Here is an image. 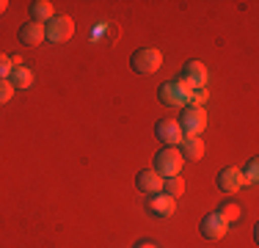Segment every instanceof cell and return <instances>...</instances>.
<instances>
[{"mask_svg": "<svg viewBox=\"0 0 259 248\" xmlns=\"http://www.w3.org/2000/svg\"><path fill=\"white\" fill-rule=\"evenodd\" d=\"M157 97H160V102H163L165 108H188V102H190V89L182 83L180 77H177V80H168V83L160 86Z\"/></svg>", "mask_w": 259, "mask_h": 248, "instance_id": "cell-3", "label": "cell"}, {"mask_svg": "<svg viewBox=\"0 0 259 248\" xmlns=\"http://www.w3.org/2000/svg\"><path fill=\"white\" fill-rule=\"evenodd\" d=\"M207 127V113L204 108H185L182 116H180V130L185 138H201V133H204Z\"/></svg>", "mask_w": 259, "mask_h": 248, "instance_id": "cell-4", "label": "cell"}, {"mask_svg": "<svg viewBox=\"0 0 259 248\" xmlns=\"http://www.w3.org/2000/svg\"><path fill=\"white\" fill-rule=\"evenodd\" d=\"M215 213H218L226 223H232V221H237V218H240V207H237V201H221V207L215 210Z\"/></svg>", "mask_w": 259, "mask_h": 248, "instance_id": "cell-17", "label": "cell"}, {"mask_svg": "<svg viewBox=\"0 0 259 248\" xmlns=\"http://www.w3.org/2000/svg\"><path fill=\"white\" fill-rule=\"evenodd\" d=\"M149 210L155 215H160V218H168L177 210V198H171L165 193H155V196H149Z\"/></svg>", "mask_w": 259, "mask_h": 248, "instance_id": "cell-11", "label": "cell"}, {"mask_svg": "<svg viewBox=\"0 0 259 248\" xmlns=\"http://www.w3.org/2000/svg\"><path fill=\"white\" fill-rule=\"evenodd\" d=\"M160 66H163V53H160L157 47H141L133 53V58H130V69L135 74H152L157 72Z\"/></svg>", "mask_w": 259, "mask_h": 248, "instance_id": "cell-2", "label": "cell"}, {"mask_svg": "<svg viewBox=\"0 0 259 248\" xmlns=\"http://www.w3.org/2000/svg\"><path fill=\"white\" fill-rule=\"evenodd\" d=\"M207 89H196V91H190V108H204V102H207Z\"/></svg>", "mask_w": 259, "mask_h": 248, "instance_id": "cell-19", "label": "cell"}, {"mask_svg": "<svg viewBox=\"0 0 259 248\" xmlns=\"http://www.w3.org/2000/svg\"><path fill=\"white\" fill-rule=\"evenodd\" d=\"M9 80H11V86H14V91H17V89H30V86H33V72H30L25 64H22V66H14V69H11V74H9Z\"/></svg>", "mask_w": 259, "mask_h": 248, "instance_id": "cell-15", "label": "cell"}, {"mask_svg": "<svg viewBox=\"0 0 259 248\" xmlns=\"http://www.w3.org/2000/svg\"><path fill=\"white\" fill-rule=\"evenodd\" d=\"M207 66L201 64V61H188V64L182 66V83L188 86L190 91H196V89H207Z\"/></svg>", "mask_w": 259, "mask_h": 248, "instance_id": "cell-6", "label": "cell"}, {"mask_svg": "<svg viewBox=\"0 0 259 248\" xmlns=\"http://www.w3.org/2000/svg\"><path fill=\"white\" fill-rule=\"evenodd\" d=\"M155 133H157V138L163 141L165 146H180V141L185 138L182 130H180V121H177V119H163V121H157Z\"/></svg>", "mask_w": 259, "mask_h": 248, "instance_id": "cell-7", "label": "cell"}, {"mask_svg": "<svg viewBox=\"0 0 259 248\" xmlns=\"http://www.w3.org/2000/svg\"><path fill=\"white\" fill-rule=\"evenodd\" d=\"M256 177H259V163H256V157H254L248 166H245L243 179H245V185H254V182H256Z\"/></svg>", "mask_w": 259, "mask_h": 248, "instance_id": "cell-18", "label": "cell"}, {"mask_svg": "<svg viewBox=\"0 0 259 248\" xmlns=\"http://www.w3.org/2000/svg\"><path fill=\"white\" fill-rule=\"evenodd\" d=\"M30 17H33V22L47 25L55 17L53 3H50V0H36V3H30Z\"/></svg>", "mask_w": 259, "mask_h": 248, "instance_id": "cell-14", "label": "cell"}, {"mask_svg": "<svg viewBox=\"0 0 259 248\" xmlns=\"http://www.w3.org/2000/svg\"><path fill=\"white\" fill-rule=\"evenodd\" d=\"M199 229H201V234H204L207 240H221L226 232H229V223L221 218L218 213H209V215L201 218V226Z\"/></svg>", "mask_w": 259, "mask_h": 248, "instance_id": "cell-8", "label": "cell"}, {"mask_svg": "<svg viewBox=\"0 0 259 248\" xmlns=\"http://www.w3.org/2000/svg\"><path fill=\"white\" fill-rule=\"evenodd\" d=\"M11 69H14V66H11V58L6 53H0V80H9Z\"/></svg>", "mask_w": 259, "mask_h": 248, "instance_id": "cell-21", "label": "cell"}, {"mask_svg": "<svg viewBox=\"0 0 259 248\" xmlns=\"http://www.w3.org/2000/svg\"><path fill=\"white\" fill-rule=\"evenodd\" d=\"M163 193L171 196V198H180L185 193V179L182 177H168L163 179Z\"/></svg>", "mask_w": 259, "mask_h": 248, "instance_id": "cell-16", "label": "cell"}, {"mask_svg": "<svg viewBox=\"0 0 259 248\" xmlns=\"http://www.w3.org/2000/svg\"><path fill=\"white\" fill-rule=\"evenodd\" d=\"M243 185H245L243 171L234 169V166H229V169H224L218 174V188L224 190V193H234V190H240Z\"/></svg>", "mask_w": 259, "mask_h": 248, "instance_id": "cell-10", "label": "cell"}, {"mask_svg": "<svg viewBox=\"0 0 259 248\" xmlns=\"http://www.w3.org/2000/svg\"><path fill=\"white\" fill-rule=\"evenodd\" d=\"M135 185H138V190H144V193H149V196L163 193V177H160L155 169H144L135 177Z\"/></svg>", "mask_w": 259, "mask_h": 248, "instance_id": "cell-9", "label": "cell"}, {"mask_svg": "<svg viewBox=\"0 0 259 248\" xmlns=\"http://www.w3.org/2000/svg\"><path fill=\"white\" fill-rule=\"evenodd\" d=\"M135 248H157L155 243H141V245H135Z\"/></svg>", "mask_w": 259, "mask_h": 248, "instance_id": "cell-22", "label": "cell"}, {"mask_svg": "<svg viewBox=\"0 0 259 248\" xmlns=\"http://www.w3.org/2000/svg\"><path fill=\"white\" fill-rule=\"evenodd\" d=\"M182 166H185V157H182V152L177 146H165V149H160V152L155 154V169L163 179H168V177H180V171H182Z\"/></svg>", "mask_w": 259, "mask_h": 248, "instance_id": "cell-1", "label": "cell"}, {"mask_svg": "<svg viewBox=\"0 0 259 248\" xmlns=\"http://www.w3.org/2000/svg\"><path fill=\"white\" fill-rule=\"evenodd\" d=\"M72 33H75V22H72V17H53L50 22L45 25V39L53 42V45H61V42L72 39Z\"/></svg>", "mask_w": 259, "mask_h": 248, "instance_id": "cell-5", "label": "cell"}, {"mask_svg": "<svg viewBox=\"0 0 259 248\" xmlns=\"http://www.w3.org/2000/svg\"><path fill=\"white\" fill-rule=\"evenodd\" d=\"M11 97H14V86H11V80H0V105H6Z\"/></svg>", "mask_w": 259, "mask_h": 248, "instance_id": "cell-20", "label": "cell"}, {"mask_svg": "<svg viewBox=\"0 0 259 248\" xmlns=\"http://www.w3.org/2000/svg\"><path fill=\"white\" fill-rule=\"evenodd\" d=\"M177 149L182 152L185 160H201L204 157V144H201V138H182Z\"/></svg>", "mask_w": 259, "mask_h": 248, "instance_id": "cell-13", "label": "cell"}, {"mask_svg": "<svg viewBox=\"0 0 259 248\" xmlns=\"http://www.w3.org/2000/svg\"><path fill=\"white\" fill-rule=\"evenodd\" d=\"M20 42L22 45H28V47H36V45H41L45 42V25H39V22H25L20 28Z\"/></svg>", "mask_w": 259, "mask_h": 248, "instance_id": "cell-12", "label": "cell"}, {"mask_svg": "<svg viewBox=\"0 0 259 248\" xmlns=\"http://www.w3.org/2000/svg\"><path fill=\"white\" fill-rule=\"evenodd\" d=\"M6 6H9V3H6V0H0V14L6 11Z\"/></svg>", "mask_w": 259, "mask_h": 248, "instance_id": "cell-23", "label": "cell"}]
</instances>
